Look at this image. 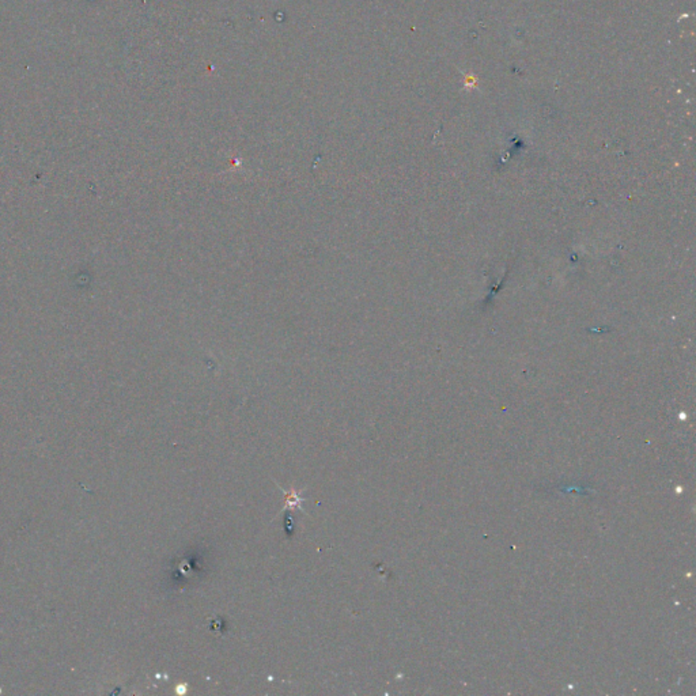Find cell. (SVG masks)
I'll return each mask as SVG.
<instances>
[{"label": "cell", "mask_w": 696, "mask_h": 696, "mask_svg": "<svg viewBox=\"0 0 696 696\" xmlns=\"http://www.w3.org/2000/svg\"><path fill=\"white\" fill-rule=\"evenodd\" d=\"M285 493V507H283V511H286L287 509L289 510H297V511H305L302 509V503L305 502V499L300 495V493L296 491V490H291V491H287V490H283Z\"/></svg>", "instance_id": "cell-1"}]
</instances>
